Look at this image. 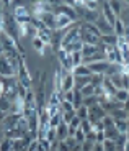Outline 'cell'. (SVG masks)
Masks as SVG:
<instances>
[{
  "label": "cell",
  "mask_w": 129,
  "mask_h": 151,
  "mask_svg": "<svg viewBox=\"0 0 129 151\" xmlns=\"http://www.w3.org/2000/svg\"><path fill=\"white\" fill-rule=\"evenodd\" d=\"M13 17H15L16 23H21V25H31V22H33V15L28 12L25 5H15L13 7Z\"/></svg>",
  "instance_id": "cell-1"
},
{
  "label": "cell",
  "mask_w": 129,
  "mask_h": 151,
  "mask_svg": "<svg viewBox=\"0 0 129 151\" xmlns=\"http://www.w3.org/2000/svg\"><path fill=\"white\" fill-rule=\"evenodd\" d=\"M57 59H59V66L67 71H74V63H72V53L65 51L64 48L57 49Z\"/></svg>",
  "instance_id": "cell-2"
},
{
  "label": "cell",
  "mask_w": 129,
  "mask_h": 151,
  "mask_svg": "<svg viewBox=\"0 0 129 151\" xmlns=\"http://www.w3.org/2000/svg\"><path fill=\"white\" fill-rule=\"evenodd\" d=\"M74 89H75V76L72 71L62 68V92L74 91Z\"/></svg>",
  "instance_id": "cell-3"
},
{
  "label": "cell",
  "mask_w": 129,
  "mask_h": 151,
  "mask_svg": "<svg viewBox=\"0 0 129 151\" xmlns=\"http://www.w3.org/2000/svg\"><path fill=\"white\" fill-rule=\"evenodd\" d=\"M11 76H16V74L4 51V54H0V77H11Z\"/></svg>",
  "instance_id": "cell-4"
},
{
  "label": "cell",
  "mask_w": 129,
  "mask_h": 151,
  "mask_svg": "<svg viewBox=\"0 0 129 151\" xmlns=\"http://www.w3.org/2000/svg\"><path fill=\"white\" fill-rule=\"evenodd\" d=\"M80 40L85 45H100V36L95 33H91L90 30H87L85 27L80 25Z\"/></svg>",
  "instance_id": "cell-5"
},
{
  "label": "cell",
  "mask_w": 129,
  "mask_h": 151,
  "mask_svg": "<svg viewBox=\"0 0 129 151\" xmlns=\"http://www.w3.org/2000/svg\"><path fill=\"white\" fill-rule=\"evenodd\" d=\"M106 115V112H105V109H103L100 104H96V105L93 107H88V120L91 122V123H95V122H101V118Z\"/></svg>",
  "instance_id": "cell-6"
},
{
  "label": "cell",
  "mask_w": 129,
  "mask_h": 151,
  "mask_svg": "<svg viewBox=\"0 0 129 151\" xmlns=\"http://www.w3.org/2000/svg\"><path fill=\"white\" fill-rule=\"evenodd\" d=\"M87 66H88V69H90L91 74H103L105 76L108 66H110V61L108 59H100V61H95V63H90V64H87Z\"/></svg>",
  "instance_id": "cell-7"
},
{
  "label": "cell",
  "mask_w": 129,
  "mask_h": 151,
  "mask_svg": "<svg viewBox=\"0 0 129 151\" xmlns=\"http://www.w3.org/2000/svg\"><path fill=\"white\" fill-rule=\"evenodd\" d=\"M75 20L70 18L69 15H64V13H56V30H65V28L72 27Z\"/></svg>",
  "instance_id": "cell-8"
},
{
  "label": "cell",
  "mask_w": 129,
  "mask_h": 151,
  "mask_svg": "<svg viewBox=\"0 0 129 151\" xmlns=\"http://www.w3.org/2000/svg\"><path fill=\"white\" fill-rule=\"evenodd\" d=\"M95 25L98 27V30H100V33H101V35H111V33H114V27L103 15L98 17V20H96Z\"/></svg>",
  "instance_id": "cell-9"
},
{
  "label": "cell",
  "mask_w": 129,
  "mask_h": 151,
  "mask_svg": "<svg viewBox=\"0 0 129 151\" xmlns=\"http://www.w3.org/2000/svg\"><path fill=\"white\" fill-rule=\"evenodd\" d=\"M101 15L105 17V18L108 20V22L111 23L114 27V23H116V20H118V17H116V13L113 12V8L110 7V4H108V0H105L101 4Z\"/></svg>",
  "instance_id": "cell-10"
},
{
  "label": "cell",
  "mask_w": 129,
  "mask_h": 151,
  "mask_svg": "<svg viewBox=\"0 0 129 151\" xmlns=\"http://www.w3.org/2000/svg\"><path fill=\"white\" fill-rule=\"evenodd\" d=\"M39 20H41L43 23H44L47 28H51V30H56V13L54 12H46V13H43L41 17H38Z\"/></svg>",
  "instance_id": "cell-11"
},
{
  "label": "cell",
  "mask_w": 129,
  "mask_h": 151,
  "mask_svg": "<svg viewBox=\"0 0 129 151\" xmlns=\"http://www.w3.org/2000/svg\"><path fill=\"white\" fill-rule=\"evenodd\" d=\"M31 45H33L34 51H38V54H39V56H44V53H46V48H47V45H46V43L43 41L41 38H38V36L31 38Z\"/></svg>",
  "instance_id": "cell-12"
},
{
  "label": "cell",
  "mask_w": 129,
  "mask_h": 151,
  "mask_svg": "<svg viewBox=\"0 0 129 151\" xmlns=\"http://www.w3.org/2000/svg\"><path fill=\"white\" fill-rule=\"evenodd\" d=\"M100 51H101L100 45H85L84 43V48H82V54H84V58H90V56H93V54L100 53Z\"/></svg>",
  "instance_id": "cell-13"
},
{
  "label": "cell",
  "mask_w": 129,
  "mask_h": 151,
  "mask_svg": "<svg viewBox=\"0 0 129 151\" xmlns=\"http://www.w3.org/2000/svg\"><path fill=\"white\" fill-rule=\"evenodd\" d=\"M100 43L106 46H118V35L111 33V35H101L100 36Z\"/></svg>",
  "instance_id": "cell-14"
},
{
  "label": "cell",
  "mask_w": 129,
  "mask_h": 151,
  "mask_svg": "<svg viewBox=\"0 0 129 151\" xmlns=\"http://www.w3.org/2000/svg\"><path fill=\"white\" fill-rule=\"evenodd\" d=\"M82 48H84V41L82 40H75V41L69 43L67 46H64L65 51H69V53H77V51H82Z\"/></svg>",
  "instance_id": "cell-15"
},
{
  "label": "cell",
  "mask_w": 129,
  "mask_h": 151,
  "mask_svg": "<svg viewBox=\"0 0 129 151\" xmlns=\"http://www.w3.org/2000/svg\"><path fill=\"white\" fill-rule=\"evenodd\" d=\"M110 115L114 118V120H129V115H128V112H126L124 107H121V109H114Z\"/></svg>",
  "instance_id": "cell-16"
},
{
  "label": "cell",
  "mask_w": 129,
  "mask_h": 151,
  "mask_svg": "<svg viewBox=\"0 0 129 151\" xmlns=\"http://www.w3.org/2000/svg\"><path fill=\"white\" fill-rule=\"evenodd\" d=\"M69 136V123H65L64 120L59 123V127H57V138L59 140H65Z\"/></svg>",
  "instance_id": "cell-17"
},
{
  "label": "cell",
  "mask_w": 129,
  "mask_h": 151,
  "mask_svg": "<svg viewBox=\"0 0 129 151\" xmlns=\"http://www.w3.org/2000/svg\"><path fill=\"white\" fill-rule=\"evenodd\" d=\"M72 72H74V76H75V77H82V76H91V72H90V69H88L87 64L75 66Z\"/></svg>",
  "instance_id": "cell-18"
},
{
  "label": "cell",
  "mask_w": 129,
  "mask_h": 151,
  "mask_svg": "<svg viewBox=\"0 0 129 151\" xmlns=\"http://www.w3.org/2000/svg\"><path fill=\"white\" fill-rule=\"evenodd\" d=\"M108 4H110L111 8H113L114 13H116V17L121 15L123 7H124V2H123V0H108Z\"/></svg>",
  "instance_id": "cell-19"
},
{
  "label": "cell",
  "mask_w": 129,
  "mask_h": 151,
  "mask_svg": "<svg viewBox=\"0 0 129 151\" xmlns=\"http://www.w3.org/2000/svg\"><path fill=\"white\" fill-rule=\"evenodd\" d=\"M114 33L118 35V36H124V33H126V23L119 17L116 20V23H114Z\"/></svg>",
  "instance_id": "cell-20"
},
{
  "label": "cell",
  "mask_w": 129,
  "mask_h": 151,
  "mask_svg": "<svg viewBox=\"0 0 129 151\" xmlns=\"http://www.w3.org/2000/svg\"><path fill=\"white\" fill-rule=\"evenodd\" d=\"M0 110L5 113H10V110H11V100L8 97H5V95L0 97Z\"/></svg>",
  "instance_id": "cell-21"
},
{
  "label": "cell",
  "mask_w": 129,
  "mask_h": 151,
  "mask_svg": "<svg viewBox=\"0 0 129 151\" xmlns=\"http://www.w3.org/2000/svg\"><path fill=\"white\" fill-rule=\"evenodd\" d=\"M114 99H116L118 102L124 104L126 100L129 99V91H128V89H118V91H116V94H114Z\"/></svg>",
  "instance_id": "cell-22"
},
{
  "label": "cell",
  "mask_w": 129,
  "mask_h": 151,
  "mask_svg": "<svg viewBox=\"0 0 129 151\" xmlns=\"http://www.w3.org/2000/svg\"><path fill=\"white\" fill-rule=\"evenodd\" d=\"M101 145H103V151H118V146H116V141L114 140L105 138Z\"/></svg>",
  "instance_id": "cell-23"
},
{
  "label": "cell",
  "mask_w": 129,
  "mask_h": 151,
  "mask_svg": "<svg viewBox=\"0 0 129 151\" xmlns=\"http://www.w3.org/2000/svg\"><path fill=\"white\" fill-rule=\"evenodd\" d=\"M91 82V76H82V77H75V89H82L84 86Z\"/></svg>",
  "instance_id": "cell-24"
},
{
  "label": "cell",
  "mask_w": 129,
  "mask_h": 151,
  "mask_svg": "<svg viewBox=\"0 0 129 151\" xmlns=\"http://www.w3.org/2000/svg\"><path fill=\"white\" fill-rule=\"evenodd\" d=\"M39 141V151H52V143L47 138H38Z\"/></svg>",
  "instance_id": "cell-25"
},
{
  "label": "cell",
  "mask_w": 129,
  "mask_h": 151,
  "mask_svg": "<svg viewBox=\"0 0 129 151\" xmlns=\"http://www.w3.org/2000/svg\"><path fill=\"white\" fill-rule=\"evenodd\" d=\"M80 92H82V95L84 97H90V95H95V86L93 84H87V86H84L82 89H79Z\"/></svg>",
  "instance_id": "cell-26"
},
{
  "label": "cell",
  "mask_w": 129,
  "mask_h": 151,
  "mask_svg": "<svg viewBox=\"0 0 129 151\" xmlns=\"http://www.w3.org/2000/svg\"><path fill=\"white\" fill-rule=\"evenodd\" d=\"M110 79H111V82L114 84L116 89H124V87H123V72H118V74L111 76Z\"/></svg>",
  "instance_id": "cell-27"
},
{
  "label": "cell",
  "mask_w": 129,
  "mask_h": 151,
  "mask_svg": "<svg viewBox=\"0 0 129 151\" xmlns=\"http://www.w3.org/2000/svg\"><path fill=\"white\" fill-rule=\"evenodd\" d=\"M119 135L118 128H116V125L111 127V128H105V138H110V140H116V136Z\"/></svg>",
  "instance_id": "cell-28"
},
{
  "label": "cell",
  "mask_w": 129,
  "mask_h": 151,
  "mask_svg": "<svg viewBox=\"0 0 129 151\" xmlns=\"http://www.w3.org/2000/svg\"><path fill=\"white\" fill-rule=\"evenodd\" d=\"M84 95H82V92L79 91V89H75V97H74V109H79L80 105H84Z\"/></svg>",
  "instance_id": "cell-29"
},
{
  "label": "cell",
  "mask_w": 129,
  "mask_h": 151,
  "mask_svg": "<svg viewBox=\"0 0 129 151\" xmlns=\"http://www.w3.org/2000/svg\"><path fill=\"white\" fill-rule=\"evenodd\" d=\"M101 123H103V128H111V127H114V118L111 117L110 113H106L101 118Z\"/></svg>",
  "instance_id": "cell-30"
},
{
  "label": "cell",
  "mask_w": 129,
  "mask_h": 151,
  "mask_svg": "<svg viewBox=\"0 0 129 151\" xmlns=\"http://www.w3.org/2000/svg\"><path fill=\"white\" fill-rule=\"evenodd\" d=\"M72 63H74V68H75V66L84 64V54H82V51L72 53Z\"/></svg>",
  "instance_id": "cell-31"
},
{
  "label": "cell",
  "mask_w": 129,
  "mask_h": 151,
  "mask_svg": "<svg viewBox=\"0 0 129 151\" xmlns=\"http://www.w3.org/2000/svg\"><path fill=\"white\" fill-rule=\"evenodd\" d=\"M75 112H77V117L82 118V120H87L88 118V107L87 105H80Z\"/></svg>",
  "instance_id": "cell-32"
},
{
  "label": "cell",
  "mask_w": 129,
  "mask_h": 151,
  "mask_svg": "<svg viewBox=\"0 0 129 151\" xmlns=\"http://www.w3.org/2000/svg\"><path fill=\"white\" fill-rule=\"evenodd\" d=\"M28 35H30V25H21V23H18V36L26 38Z\"/></svg>",
  "instance_id": "cell-33"
},
{
  "label": "cell",
  "mask_w": 129,
  "mask_h": 151,
  "mask_svg": "<svg viewBox=\"0 0 129 151\" xmlns=\"http://www.w3.org/2000/svg\"><path fill=\"white\" fill-rule=\"evenodd\" d=\"M114 125H116V128H118L119 133L128 132V120H114Z\"/></svg>",
  "instance_id": "cell-34"
},
{
  "label": "cell",
  "mask_w": 129,
  "mask_h": 151,
  "mask_svg": "<svg viewBox=\"0 0 129 151\" xmlns=\"http://www.w3.org/2000/svg\"><path fill=\"white\" fill-rule=\"evenodd\" d=\"M13 146H11V140L10 138H4L0 141V151H11Z\"/></svg>",
  "instance_id": "cell-35"
},
{
  "label": "cell",
  "mask_w": 129,
  "mask_h": 151,
  "mask_svg": "<svg viewBox=\"0 0 129 151\" xmlns=\"http://www.w3.org/2000/svg\"><path fill=\"white\" fill-rule=\"evenodd\" d=\"M74 117H77L75 110H70V112H62V120H64L65 123H70Z\"/></svg>",
  "instance_id": "cell-36"
},
{
  "label": "cell",
  "mask_w": 129,
  "mask_h": 151,
  "mask_svg": "<svg viewBox=\"0 0 129 151\" xmlns=\"http://www.w3.org/2000/svg\"><path fill=\"white\" fill-rule=\"evenodd\" d=\"M62 122V112L61 113H57V115H54V117H51L49 118V123H51V127H59V123Z\"/></svg>",
  "instance_id": "cell-37"
},
{
  "label": "cell",
  "mask_w": 129,
  "mask_h": 151,
  "mask_svg": "<svg viewBox=\"0 0 129 151\" xmlns=\"http://www.w3.org/2000/svg\"><path fill=\"white\" fill-rule=\"evenodd\" d=\"M74 138H75L79 143H84V141L87 140V135H85V132H84L82 128H79V130L75 132V135H74Z\"/></svg>",
  "instance_id": "cell-38"
},
{
  "label": "cell",
  "mask_w": 129,
  "mask_h": 151,
  "mask_svg": "<svg viewBox=\"0 0 129 151\" xmlns=\"http://www.w3.org/2000/svg\"><path fill=\"white\" fill-rule=\"evenodd\" d=\"M61 110L62 112H70V110H75L74 109V104L69 102V100H62L61 102Z\"/></svg>",
  "instance_id": "cell-39"
},
{
  "label": "cell",
  "mask_w": 129,
  "mask_h": 151,
  "mask_svg": "<svg viewBox=\"0 0 129 151\" xmlns=\"http://www.w3.org/2000/svg\"><path fill=\"white\" fill-rule=\"evenodd\" d=\"M56 150L57 151H70V146L67 145V141H65V140H59V141H57Z\"/></svg>",
  "instance_id": "cell-40"
},
{
  "label": "cell",
  "mask_w": 129,
  "mask_h": 151,
  "mask_svg": "<svg viewBox=\"0 0 129 151\" xmlns=\"http://www.w3.org/2000/svg\"><path fill=\"white\" fill-rule=\"evenodd\" d=\"M95 148V141H90V140H85L82 143V151H93Z\"/></svg>",
  "instance_id": "cell-41"
},
{
  "label": "cell",
  "mask_w": 129,
  "mask_h": 151,
  "mask_svg": "<svg viewBox=\"0 0 129 151\" xmlns=\"http://www.w3.org/2000/svg\"><path fill=\"white\" fill-rule=\"evenodd\" d=\"M74 97H75V89H74V91L64 92V100H69V102H72V104H74Z\"/></svg>",
  "instance_id": "cell-42"
},
{
  "label": "cell",
  "mask_w": 129,
  "mask_h": 151,
  "mask_svg": "<svg viewBox=\"0 0 129 151\" xmlns=\"http://www.w3.org/2000/svg\"><path fill=\"white\" fill-rule=\"evenodd\" d=\"M44 2H47V4H51V5H61L64 0H44Z\"/></svg>",
  "instance_id": "cell-43"
},
{
  "label": "cell",
  "mask_w": 129,
  "mask_h": 151,
  "mask_svg": "<svg viewBox=\"0 0 129 151\" xmlns=\"http://www.w3.org/2000/svg\"><path fill=\"white\" fill-rule=\"evenodd\" d=\"M75 2H77V0H64V4H67V5H72V7H75Z\"/></svg>",
  "instance_id": "cell-44"
},
{
  "label": "cell",
  "mask_w": 129,
  "mask_h": 151,
  "mask_svg": "<svg viewBox=\"0 0 129 151\" xmlns=\"http://www.w3.org/2000/svg\"><path fill=\"white\" fill-rule=\"evenodd\" d=\"M124 109H126V112H128V115H129V99L124 102Z\"/></svg>",
  "instance_id": "cell-45"
},
{
  "label": "cell",
  "mask_w": 129,
  "mask_h": 151,
  "mask_svg": "<svg viewBox=\"0 0 129 151\" xmlns=\"http://www.w3.org/2000/svg\"><path fill=\"white\" fill-rule=\"evenodd\" d=\"M123 151H129V138H128V141L124 143V148H123Z\"/></svg>",
  "instance_id": "cell-46"
},
{
  "label": "cell",
  "mask_w": 129,
  "mask_h": 151,
  "mask_svg": "<svg viewBox=\"0 0 129 151\" xmlns=\"http://www.w3.org/2000/svg\"><path fill=\"white\" fill-rule=\"evenodd\" d=\"M126 135H128V138H129V120H128V132H126Z\"/></svg>",
  "instance_id": "cell-47"
},
{
  "label": "cell",
  "mask_w": 129,
  "mask_h": 151,
  "mask_svg": "<svg viewBox=\"0 0 129 151\" xmlns=\"http://www.w3.org/2000/svg\"><path fill=\"white\" fill-rule=\"evenodd\" d=\"M123 2H124V4H128V5H129V0H123Z\"/></svg>",
  "instance_id": "cell-48"
},
{
  "label": "cell",
  "mask_w": 129,
  "mask_h": 151,
  "mask_svg": "<svg viewBox=\"0 0 129 151\" xmlns=\"http://www.w3.org/2000/svg\"><path fill=\"white\" fill-rule=\"evenodd\" d=\"M0 97H2V94H0Z\"/></svg>",
  "instance_id": "cell-49"
},
{
  "label": "cell",
  "mask_w": 129,
  "mask_h": 151,
  "mask_svg": "<svg viewBox=\"0 0 129 151\" xmlns=\"http://www.w3.org/2000/svg\"><path fill=\"white\" fill-rule=\"evenodd\" d=\"M128 91H129V87H128Z\"/></svg>",
  "instance_id": "cell-50"
},
{
  "label": "cell",
  "mask_w": 129,
  "mask_h": 151,
  "mask_svg": "<svg viewBox=\"0 0 129 151\" xmlns=\"http://www.w3.org/2000/svg\"><path fill=\"white\" fill-rule=\"evenodd\" d=\"M54 151H57V150H54Z\"/></svg>",
  "instance_id": "cell-51"
},
{
  "label": "cell",
  "mask_w": 129,
  "mask_h": 151,
  "mask_svg": "<svg viewBox=\"0 0 129 151\" xmlns=\"http://www.w3.org/2000/svg\"><path fill=\"white\" fill-rule=\"evenodd\" d=\"M0 2H2V0H0Z\"/></svg>",
  "instance_id": "cell-52"
}]
</instances>
